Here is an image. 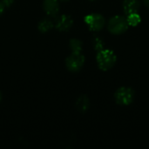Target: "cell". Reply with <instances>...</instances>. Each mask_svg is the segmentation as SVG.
Segmentation results:
<instances>
[{
    "label": "cell",
    "mask_w": 149,
    "mask_h": 149,
    "mask_svg": "<svg viewBox=\"0 0 149 149\" xmlns=\"http://www.w3.org/2000/svg\"><path fill=\"white\" fill-rule=\"evenodd\" d=\"M117 60V57L113 51L110 49H103L97 52L96 61L98 66L102 71H108L112 69Z\"/></svg>",
    "instance_id": "cell-1"
},
{
    "label": "cell",
    "mask_w": 149,
    "mask_h": 149,
    "mask_svg": "<svg viewBox=\"0 0 149 149\" xmlns=\"http://www.w3.org/2000/svg\"><path fill=\"white\" fill-rule=\"evenodd\" d=\"M128 26L129 25L127 24V17L120 15L112 17L107 23L108 31L114 35H120L124 33L127 30Z\"/></svg>",
    "instance_id": "cell-2"
},
{
    "label": "cell",
    "mask_w": 149,
    "mask_h": 149,
    "mask_svg": "<svg viewBox=\"0 0 149 149\" xmlns=\"http://www.w3.org/2000/svg\"><path fill=\"white\" fill-rule=\"evenodd\" d=\"M134 91L132 88L122 86L115 92L114 98L119 105L128 106L134 101Z\"/></svg>",
    "instance_id": "cell-3"
},
{
    "label": "cell",
    "mask_w": 149,
    "mask_h": 149,
    "mask_svg": "<svg viewBox=\"0 0 149 149\" xmlns=\"http://www.w3.org/2000/svg\"><path fill=\"white\" fill-rule=\"evenodd\" d=\"M85 64V57L80 53L72 52L70 56L65 58V66L67 70L71 72H79Z\"/></svg>",
    "instance_id": "cell-4"
},
{
    "label": "cell",
    "mask_w": 149,
    "mask_h": 149,
    "mask_svg": "<svg viewBox=\"0 0 149 149\" xmlns=\"http://www.w3.org/2000/svg\"><path fill=\"white\" fill-rule=\"evenodd\" d=\"M84 21L86 24L88 26V28L93 31H100L101 29L104 28L106 24L105 17L99 13H91L86 15L84 18Z\"/></svg>",
    "instance_id": "cell-5"
},
{
    "label": "cell",
    "mask_w": 149,
    "mask_h": 149,
    "mask_svg": "<svg viewBox=\"0 0 149 149\" xmlns=\"http://www.w3.org/2000/svg\"><path fill=\"white\" fill-rule=\"evenodd\" d=\"M55 18L56 20L54 22V27L58 31H68L73 25V19L70 15H58Z\"/></svg>",
    "instance_id": "cell-6"
},
{
    "label": "cell",
    "mask_w": 149,
    "mask_h": 149,
    "mask_svg": "<svg viewBox=\"0 0 149 149\" xmlns=\"http://www.w3.org/2000/svg\"><path fill=\"white\" fill-rule=\"evenodd\" d=\"M43 10L45 14L50 17H56L60 10L58 0H44Z\"/></svg>",
    "instance_id": "cell-7"
},
{
    "label": "cell",
    "mask_w": 149,
    "mask_h": 149,
    "mask_svg": "<svg viewBox=\"0 0 149 149\" xmlns=\"http://www.w3.org/2000/svg\"><path fill=\"white\" fill-rule=\"evenodd\" d=\"M140 8H141L140 0H124L123 2V10L127 15L138 12Z\"/></svg>",
    "instance_id": "cell-8"
},
{
    "label": "cell",
    "mask_w": 149,
    "mask_h": 149,
    "mask_svg": "<svg viewBox=\"0 0 149 149\" xmlns=\"http://www.w3.org/2000/svg\"><path fill=\"white\" fill-rule=\"evenodd\" d=\"M75 107L77 108V110L81 113H85L86 112H87V110L90 107V100L89 98L86 95H81L79 96L75 103Z\"/></svg>",
    "instance_id": "cell-9"
},
{
    "label": "cell",
    "mask_w": 149,
    "mask_h": 149,
    "mask_svg": "<svg viewBox=\"0 0 149 149\" xmlns=\"http://www.w3.org/2000/svg\"><path fill=\"white\" fill-rule=\"evenodd\" d=\"M53 28H54V22L49 17L43 18L38 22V29L41 33H47L50 31H52Z\"/></svg>",
    "instance_id": "cell-10"
},
{
    "label": "cell",
    "mask_w": 149,
    "mask_h": 149,
    "mask_svg": "<svg viewBox=\"0 0 149 149\" xmlns=\"http://www.w3.org/2000/svg\"><path fill=\"white\" fill-rule=\"evenodd\" d=\"M69 46L72 52L80 53L83 49V43L78 38H72L69 42Z\"/></svg>",
    "instance_id": "cell-11"
},
{
    "label": "cell",
    "mask_w": 149,
    "mask_h": 149,
    "mask_svg": "<svg viewBox=\"0 0 149 149\" xmlns=\"http://www.w3.org/2000/svg\"><path fill=\"white\" fill-rule=\"evenodd\" d=\"M127 20L128 25H130V26H136V25H138L141 23V16L138 14V12H135V13L128 14L127 17Z\"/></svg>",
    "instance_id": "cell-12"
},
{
    "label": "cell",
    "mask_w": 149,
    "mask_h": 149,
    "mask_svg": "<svg viewBox=\"0 0 149 149\" xmlns=\"http://www.w3.org/2000/svg\"><path fill=\"white\" fill-rule=\"evenodd\" d=\"M93 48L96 52H99V51H101L103 49H105V42L104 40L99 37V36H95L93 37Z\"/></svg>",
    "instance_id": "cell-13"
},
{
    "label": "cell",
    "mask_w": 149,
    "mask_h": 149,
    "mask_svg": "<svg viewBox=\"0 0 149 149\" xmlns=\"http://www.w3.org/2000/svg\"><path fill=\"white\" fill-rule=\"evenodd\" d=\"M15 0H1V3L4 6V8H10L13 3Z\"/></svg>",
    "instance_id": "cell-14"
},
{
    "label": "cell",
    "mask_w": 149,
    "mask_h": 149,
    "mask_svg": "<svg viewBox=\"0 0 149 149\" xmlns=\"http://www.w3.org/2000/svg\"><path fill=\"white\" fill-rule=\"evenodd\" d=\"M4 6L3 5V3H1V1H0V16L3 13V11H4Z\"/></svg>",
    "instance_id": "cell-15"
},
{
    "label": "cell",
    "mask_w": 149,
    "mask_h": 149,
    "mask_svg": "<svg viewBox=\"0 0 149 149\" xmlns=\"http://www.w3.org/2000/svg\"><path fill=\"white\" fill-rule=\"evenodd\" d=\"M142 1H143L144 4H145L148 8H149V0H142Z\"/></svg>",
    "instance_id": "cell-16"
},
{
    "label": "cell",
    "mask_w": 149,
    "mask_h": 149,
    "mask_svg": "<svg viewBox=\"0 0 149 149\" xmlns=\"http://www.w3.org/2000/svg\"><path fill=\"white\" fill-rule=\"evenodd\" d=\"M1 100H2V93L0 92V102H1Z\"/></svg>",
    "instance_id": "cell-17"
},
{
    "label": "cell",
    "mask_w": 149,
    "mask_h": 149,
    "mask_svg": "<svg viewBox=\"0 0 149 149\" xmlns=\"http://www.w3.org/2000/svg\"><path fill=\"white\" fill-rule=\"evenodd\" d=\"M61 1H68V0H61Z\"/></svg>",
    "instance_id": "cell-18"
},
{
    "label": "cell",
    "mask_w": 149,
    "mask_h": 149,
    "mask_svg": "<svg viewBox=\"0 0 149 149\" xmlns=\"http://www.w3.org/2000/svg\"><path fill=\"white\" fill-rule=\"evenodd\" d=\"M91 1H93V0H91Z\"/></svg>",
    "instance_id": "cell-19"
}]
</instances>
